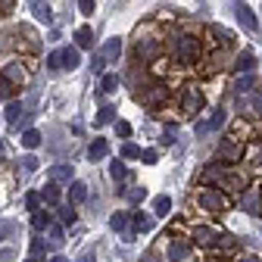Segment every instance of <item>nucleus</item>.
<instances>
[{"label": "nucleus", "instance_id": "nucleus-19", "mask_svg": "<svg viewBox=\"0 0 262 262\" xmlns=\"http://www.w3.org/2000/svg\"><path fill=\"white\" fill-rule=\"evenodd\" d=\"M225 116H228L225 110H215L209 122H200V125H196V131H200V135H209V131H215V128H222V122H225Z\"/></svg>", "mask_w": 262, "mask_h": 262}, {"label": "nucleus", "instance_id": "nucleus-42", "mask_svg": "<svg viewBox=\"0 0 262 262\" xmlns=\"http://www.w3.org/2000/svg\"><path fill=\"white\" fill-rule=\"evenodd\" d=\"M91 69H94L97 75H100V72L106 69V56H103V53H94V62H91Z\"/></svg>", "mask_w": 262, "mask_h": 262}, {"label": "nucleus", "instance_id": "nucleus-57", "mask_svg": "<svg viewBox=\"0 0 262 262\" xmlns=\"http://www.w3.org/2000/svg\"><path fill=\"white\" fill-rule=\"evenodd\" d=\"M25 262H38V259H35V256H31V259H25Z\"/></svg>", "mask_w": 262, "mask_h": 262}, {"label": "nucleus", "instance_id": "nucleus-31", "mask_svg": "<svg viewBox=\"0 0 262 262\" xmlns=\"http://www.w3.org/2000/svg\"><path fill=\"white\" fill-rule=\"evenodd\" d=\"M13 81L7 78V75H0V103H10V97H13Z\"/></svg>", "mask_w": 262, "mask_h": 262}, {"label": "nucleus", "instance_id": "nucleus-24", "mask_svg": "<svg viewBox=\"0 0 262 262\" xmlns=\"http://www.w3.org/2000/svg\"><path fill=\"white\" fill-rule=\"evenodd\" d=\"M128 225H131V212H122V209H119V212L110 215V228H113V231H125Z\"/></svg>", "mask_w": 262, "mask_h": 262}, {"label": "nucleus", "instance_id": "nucleus-51", "mask_svg": "<svg viewBox=\"0 0 262 262\" xmlns=\"http://www.w3.org/2000/svg\"><path fill=\"white\" fill-rule=\"evenodd\" d=\"M10 231H13V225H4V222H0V241H4Z\"/></svg>", "mask_w": 262, "mask_h": 262}, {"label": "nucleus", "instance_id": "nucleus-11", "mask_svg": "<svg viewBox=\"0 0 262 262\" xmlns=\"http://www.w3.org/2000/svg\"><path fill=\"white\" fill-rule=\"evenodd\" d=\"M241 206H244L250 215L262 219V190H244V200H241Z\"/></svg>", "mask_w": 262, "mask_h": 262}, {"label": "nucleus", "instance_id": "nucleus-49", "mask_svg": "<svg viewBox=\"0 0 262 262\" xmlns=\"http://www.w3.org/2000/svg\"><path fill=\"white\" fill-rule=\"evenodd\" d=\"M234 262H259V256H253V253H241Z\"/></svg>", "mask_w": 262, "mask_h": 262}, {"label": "nucleus", "instance_id": "nucleus-17", "mask_svg": "<svg viewBox=\"0 0 262 262\" xmlns=\"http://www.w3.org/2000/svg\"><path fill=\"white\" fill-rule=\"evenodd\" d=\"M219 187H225L228 193H241V190H247V181L241 178V175H231V172H228L225 178H222V184Z\"/></svg>", "mask_w": 262, "mask_h": 262}, {"label": "nucleus", "instance_id": "nucleus-41", "mask_svg": "<svg viewBox=\"0 0 262 262\" xmlns=\"http://www.w3.org/2000/svg\"><path fill=\"white\" fill-rule=\"evenodd\" d=\"M144 196H147V190H144V187H131V190H128V200L135 203V206H138V203H144Z\"/></svg>", "mask_w": 262, "mask_h": 262}, {"label": "nucleus", "instance_id": "nucleus-50", "mask_svg": "<svg viewBox=\"0 0 262 262\" xmlns=\"http://www.w3.org/2000/svg\"><path fill=\"white\" fill-rule=\"evenodd\" d=\"M247 88H253V78H241V81H237V91H241V94H244Z\"/></svg>", "mask_w": 262, "mask_h": 262}, {"label": "nucleus", "instance_id": "nucleus-22", "mask_svg": "<svg viewBox=\"0 0 262 262\" xmlns=\"http://www.w3.org/2000/svg\"><path fill=\"white\" fill-rule=\"evenodd\" d=\"M88 200V184L84 181H72L69 184V203H84Z\"/></svg>", "mask_w": 262, "mask_h": 262}, {"label": "nucleus", "instance_id": "nucleus-56", "mask_svg": "<svg viewBox=\"0 0 262 262\" xmlns=\"http://www.w3.org/2000/svg\"><path fill=\"white\" fill-rule=\"evenodd\" d=\"M0 153H4V138H0Z\"/></svg>", "mask_w": 262, "mask_h": 262}, {"label": "nucleus", "instance_id": "nucleus-47", "mask_svg": "<svg viewBox=\"0 0 262 262\" xmlns=\"http://www.w3.org/2000/svg\"><path fill=\"white\" fill-rule=\"evenodd\" d=\"M141 159H144V162H156V159H159V153H156V150H144V153H141Z\"/></svg>", "mask_w": 262, "mask_h": 262}, {"label": "nucleus", "instance_id": "nucleus-33", "mask_svg": "<svg viewBox=\"0 0 262 262\" xmlns=\"http://www.w3.org/2000/svg\"><path fill=\"white\" fill-rule=\"evenodd\" d=\"M234 247H237V241H234L231 234H219V241H215V250H219V253H231Z\"/></svg>", "mask_w": 262, "mask_h": 262}, {"label": "nucleus", "instance_id": "nucleus-1", "mask_svg": "<svg viewBox=\"0 0 262 262\" xmlns=\"http://www.w3.org/2000/svg\"><path fill=\"white\" fill-rule=\"evenodd\" d=\"M203 56V38L200 35H178L175 44H172V59L181 66V69H190V66H196Z\"/></svg>", "mask_w": 262, "mask_h": 262}, {"label": "nucleus", "instance_id": "nucleus-35", "mask_svg": "<svg viewBox=\"0 0 262 262\" xmlns=\"http://www.w3.org/2000/svg\"><path fill=\"white\" fill-rule=\"evenodd\" d=\"M169 209H172V200H169V196H156V200H153V212H156V215H169Z\"/></svg>", "mask_w": 262, "mask_h": 262}, {"label": "nucleus", "instance_id": "nucleus-29", "mask_svg": "<svg viewBox=\"0 0 262 262\" xmlns=\"http://www.w3.org/2000/svg\"><path fill=\"white\" fill-rule=\"evenodd\" d=\"M253 66H256V56L253 53H241L237 62H234V72H241V75L244 72H253Z\"/></svg>", "mask_w": 262, "mask_h": 262}, {"label": "nucleus", "instance_id": "nucleus-6", "mask_svg": "<svg viewBox=\"0 0 262 262\" xmlns=\"http://www.w3.org/2000/svg\"><path fill=\"white\" fill-rule=\"evenodd\" d=\"M219 156L225 159V162H241L244 156H247V150H244V141L241 138H225L222 144H219Z\"/></svg>", "mask_w": 262, "mask_h": 262}, {"label": "nucleus", "instance_id": "nucleus-7", "mask_svg": "<svg viewBox=\"0 0 262 262\" xmlns=\"http://www.w3.org/2000/svg\"><path fill=\"white\" fill-rule=\"evenodd\" d=\"M203 38H206V44L212 47V50H222V47H228L234 38H231V31H225V28H219V25H206L203 28Z\"/></svg>", "mask_w": 262, "mask_h": 262}, {"label": "nucleus", "instance_id": "nucleus-9", "mask_svg": "<svg viewBox=\"0 0 262 262\" xmlns=\"http://www.w3.org/2000/svg\"><path fill=\"white\" fill-rule=\"evenodd\" d=\"M190 241L187 237H172L169 241V250H166V256H169V262H187V256H190Z\"/></svg>", "mask_w": 262, "mask_h": 262}, {"label": "nucleus", "instance_id": "nucleus-25", "mask_svg": "<svg viewBox=\"0 0 262 262\" xmlns=\"http://www.w3.org/2000/svg\"><path fill=\"white\" fill-rule=\"evenodd\" d=\"M22 147H25V150H38V147H41V131H35V128L22 131Z\"/></svg>", "mask_w": 262, "mask_h": 262}, {"label": "nucleus", "instance_id": "nucleus-14", "mask_svg": "<svg viewBox=\"0 0 262 262\" xmlns=\"http://www.w3.org/2000/svg\"><path fill=\"white\" fill-rule=\"evenodd\" d=\"M153 219L147 212H131V228H135V234H150L153 231Z\"/></svg>", "mask_w": 262, "mask_h": 262}, {"label": "nucleus", "instance_id": "nucleus-15", "mask_svg": "<svg viewBox=\"0 0 262 262\" xmlns=\"http://www.w3.org/2000/svg\"><path fill=\"white\" fill-rule=\"evenodd\" d=\"M31 13H35V19H38V22H44V25H50V22H53V10H50L47 0H31Z\"/></svg>", "mask_w": 262, "mask_h": 262}, {"label": "nucleus", "instance_id": "nucleus-53", "mask_svg": "<svg viewBox=\"0 0 262 262\" xmlns=\"http://www.w3.org/2000/svg\"><path fill=\"white\" fill-rule=\"evenodd\" d=\"M10 7H13V0H0V13H7Z\"/></svg>", "mask_w": 262, "mask_h": 262}, {"label": "nucleus", "instance_id": "nucleus-46", "mask_svg": "<svg viewBox=\"0 0 262 262\" xmlns=\"http://www.w3.org/2000/svg\"><path fill=\"white\" fill-rule=\"evenodd\" d=\"M253 110L262 116V91H256V94H253Z\"/></svg>", "mask_w": 262, "mask_h": 262}, {"label": "nucleus", "instance_id": "nucleus-18", "mask_svg": "<svg viewBox=\"0 0 262 262\" xmlns=\"http://www.w3.org/2000/svg\"><path fill=\"white\" fill-rule=\"evenodd\" d=\"M100 53L106 56V62H116V59L122 56V38H110V41L100 47Z\"/></svg>", "mask_w": 262, "mask_h": 262}, {"label": "nucleus", "instance_id": "nucleus-43", "mask_svg": "<svg viewBox=\"0 0 262 262\" xmlns=\"http://www.w3.org/2000/svg\"><path fill=\"white\" fill-rule=\"evenodd\" d=\"M47 253V247H44V241L41 237H35V241H31V256H35V259H41Z\"/></svg>", "mask_w": 262, "mask_h": 262}, {"label": "nucleus", "instance_id": "nucleus-34", "mask_svg": "<svg viewBox=\"0 0 262 262\" xmlns=\"http://www.w3.org/2000/svg\"><path fill=\"white\" fill-rule=\"evenodd\" d=\"M47 237H50V244H53V247H59V244L66 241V231H62V225H50V228H47Z\"/></svg>", "mask_w": 262, "mask_h": 262}, {"label": "nucleus", "instance_id": "nucleus-44", "mask_svg": "<svg viewBox=\"0 0 262 262\" xmlns=\"http://www.w3.org/2000/svg\"><path fill=\"white\" fill-rule=\"evenodd\" d=\"M113 125H116V135L119 138H131V125L128 122H113Z\"/></svg>", "mask_w": 262, "mask_h": 262}, {"label": "nucleus", "instance_id": "nucleus-26", "mask_svg": "<svg viewBox=\"0 0 262 262\" xmlns=\"http://www.w3.org/2000/svg\"><path fill=\"white\" fill-rule=\"evenodd\" d=\"M75 41H78L81 50H91V47H94V31H91L88 25H81V28L75 31Z\"/></svg>", "mask_w": 262, "mask_h": 262}, {"label": "nucleus", "instance_id": "nucleus-40", "mask_svg": "<svg viewBox=\"0 0 262 262\" xmlns=\"http://www.w3.org/2000/svg\"><path fill=\"white\" fill-rule=\"evenodd\" d=\"M119 88V75H103V81H100V94H113Z\"/></svg>", "mask_w": 262, "mask_h": 262}, {"label": "nucleus", "instance_id": "nucleus-52", "mask_svg": "<svg viewBox=\"0 0 262 262\" xmlns=\"http://www.w3.org/2000/svg\"><path fill=\"white\" fill-rule=\"evenodd\" d=\"M13 256H16V253H13V250H0V259H4V262H10V259H13Z\"/></svg>", "mask_w": 262, "mask_h": 262}, {"label": "nucleus", "instance_id": "nucleus-39", "mask_svg": "<svg viewBox=\"0 0 262 262\" xmlns=\"http://www.w3.org/2000/svg\"><path fill=\"white\" fill-rule=\"evenodd\" d=\"M47 69H50V72H56V69H66V66H62V50H53V53L47 56Z\"/></svg>", "mask_w": 262, "mask_h": 262}, {"label": "nucleus", "instance_id": "nucleus-16", "mask_svg": "<svg viewBox=\"0 0 262 262\" xmlns=\"http://www.w3.org/2000/svg\"><path fill=\"white\" fill-rule=\"evenodd\" d=\"M50 181H56V184H72V166H66V162L53 166L50 169Z\"/></svg>", "mask_w": 262, "mask_h": 262}, {"label": "nucleus", "instance_id": "nucleus-23", "mask_svg": "<svg viewBox=\"0 0 262 262\" xmlns=\"http://www.w3.org/2000/svg\"><path fill=\"white\" fill-rule=\"evenodd\" d=\"M113 122H116V106H110V103H106V106H100V110H97V116H94V125H100V128H103V125H113Z\"/></svg>", "mask_w": 262, "mask_h": 262}, {"label": "nucleus", "instance_id": "nucleus-27", "mask_svg": "<svg viewBox=\"0 0 262 262\" xmlns=\"http://www.w3.org/2000/svg\"><path fill=\"white\" fill-rule=\"evenodd\" d=\"M4 116H7V122H10V125L16 128V125H19V116H25V110H22V103H19V100H10V103H7V113H4Z\"/></svg>", "mask_w": 262, "mask_h": 262}, {"label": "nucleus", "instance_id": "nucleus-37", "mask_svg": "<svg viewBox=\"0 0 262 262\" xmlns=\"http://www.w3.org/2000/svg\"><path fill=\"white\" fill-rule=\"evenodd\" d=\"M110 175H113L116 181H122V178L128 175V169H125V162H122V156H119V159H113V166H110Z\"/></svg>", "mask_w": 262, "mask_h": 262}, {"label": "nucleus", "instance_id": "nucleus-54", "mask_svg": "<svg viewBox=\"0 0 262 262\" xmlns=\"http://www.w3.org/2000/svg\"><path fill=\"white\" fill-rule=\"evenodd\" d=\"M78 262H94V256H91V253H84V256H81Z\"/></svg>", "mask_w": 262, "mask_h": 262}, {"label": "nucleus", "instance_id": "nucleus-20", "mask_svg": "<svg viewBox=\"0 0 262 262\" xmlns=\"http://www.w3.org/2000/svg\"><path fill=\"white\" fill-rule=\"evenodd\" d=\"M53 225V215L47 209H38V212H31V228L35 231H47V228Z\"/></svg>", "mask_w": 262, "mask_h": 262}, {"label": "nucleus", "instance_id": "nucleus-48", "mask_svg": "<svg viewBox=\"0 0 262 262\" xmlns=\"http://www.w3.org/2000/svg\"><path fill=\"white\" fill-rule=\"evenodd\" d=\"M22 166H25V172H35V169H38V159H35V156H28Z\"/></svg>", "mask_w": 262, "mask_h": 262}, {"label": "nucleus", "instance_id": "nucleus-10", "mask_svg": "<svg viewBox=\"0 0 262 262\" xmlns=\"http://www.w3.org/2000/svg\"><path fill=\"white\" fill-rule=\"evenodd\" d=\"M234 16H237V22H241L247 31H256V28H259V19L253 16V10L244 4V0H234Z\"/></svg>", "mask_w": 262, "mask_h": 262}, {"label": "nucleus", "instance_id": "nucleus-55", "mask_svg": "<svg viewBox=\"0 0 262 262\" xmlns=\"http://www.w3.org/2000/svg\"><path fill=\"white\" fill-rule=\"evenodd\" d=\"M50 262H69V259H66V256H53Z\"/></svg>", "mask_w": 262, "mask_h": 262}, {"label": "nucleus", "instance_id": "nucleus-28", "mask_svg": "<svg viewBox=\"0 0 262 262\" xmlns=\"http://www.w3.org/2000/svg\"><path fill=\"white\" fill-rule=\"evenodd\" d=\"M78 62H81L78 47H62V66H66V69H75Z\"/></svg>", "mask_w": 262, "mask_h": 262}, {"label": "nucleus", "instance_id": "nucleus-36", "mask_svg": "<svg viewBox=\"0 0 262 262\" xmlns=\"http://www.w3.org/2000/svg\"><path fill=\"white\" fill-rule=\"evenodd\" d=\"M122 159H141V147L131 144V141H125L122 144Z\"/></svg>", "mask_w": 262, "mask_h": 262}, {"label": "nucleus", "instance_id": "nucleus-3", "mask_svg": "<svg viewBox=\"0 0 262 262\" xmlns=\"http://www.w3.org/2000/svg\"><path fill=\"white\" fill-rule=\"evenodd\" d=\"M203 106H206L203 91L196 88V84H187V88L181 91V116L193 119V116H200V113H203Z\"/></svg>", "mask_w": 262, "mask_h": 262}, {"label": "nucleus", "instance_id": "nucleus-8", "mask_svg": "<svg viewBox=\"0 0 262 262\" xmlns=\"http://www.w3.org/2000/svg\"><path fill=\"white\" fill-rule=\"evenodd\" d=\"M225 175H228L225 159H222V162H209V166L200 172V184H203V187H215V184H222Z\"/></svg>", "mask_w": 262, "mask_h": 262}, {"label": "nucleus", "instance_id": "nucleus-13", "mask_svg": "<svg viewBox=\"0 0 262 262\" xmlns=\"http://www.w3.org/2000/svg\"><path fill=\"white\" fill-rule=\"evenodd\" d=\"M193 241L200 244V247H215L219 231H212V228H206V225H196V228H193Z\"/></svg>", "mask_w": 262, "mask_h": 262}, {"label": "nucleus", "instance_id": "nucleus-30", "mask_svg": "<svg viewBox=\"0 0 262 262\" xmlns=\"http://www.w3.org/2000/svg\"><path fill=\"white\" fill-rule=\"evenodd\" d=\"M106 153H110V144H106V141H100V138H97V141L88 147V156H91V159H103Z\"/></svg>", "mask_w": 262, "mask_h": 262}, {"label": "nucleus", "instance_id": "nucleus-45", "mask_svg": "<svg viewBox=\"0 0 262 262\" xmlns=\"http://www.w3.org/2000/svg\"><path fill=\"white\" fill-rule=\"evenodd\" d=\"M78 10H81L84 16H91V13H94V0H78Z\"/></svg>", "mask_w": 262, "mask_h": 262}, {"label": "nucleus", "instance_id": "nucleus-4", "mask_svg": "<svg viewBox=\"0 0 262 262\" xmlns=\"http://www.w3.org/2000/svg\"><path fill=\"white\" fill-rule=\"evenodd\" d=\"M135 56H138V62H156L159 56H162V41L159 38H153V35H141L138 41H135Z\"/></svg>", "mask_w": 262, "mask_h": 262}, {"label": "nucleus", "instance_id": "nucleus-32", "mask_svg": "<svg viewBox=\"0 0 262 262\" xmlns=\"http://www.w3.org/2000/svg\"><path fill=\"white\" fill-rule=\"evenodd\" d=\"M56 215H59V222H62V225H75V219H78V215H75V203L59 206V212H56Z\"/></svg>", "mask_w": 262, "mask_h": 262}, {"label": "nucleus", "instance_id": "nucleus-5", "mask_svg": "<svg viewBox=\"0 0 262 262\" xmlns=\"http://www.w3.org/2000/svg\"><path fill=\"white\" fill-rule=\"evenodd\" d=\"M169 97H172V91L166 88V84H150V88H144V94H141V100L150 106V110H162V106H166L169 103Z\"/></svg>", "mask_w": 262, "mask_h": 262}, {"label": "nucleus", "instance_id": "nucleus-2", "mask_svg": "<svg viewBox=\"0 0 262 262\" xmlns=\"http://www.w3.org/2000/svg\"><path fill=\"white\" fill-rule=\"evenodd\" d=\"M196 203H200L206 212H228L234 206V200H231V193H228L225 187H203L200 190V196H196Z\"/></svg>", "mask_w": 262, "mask_h": 262}, {"label": "nucleus", "instance_id": "nucleus-21", "mask_svg": "<svg viewBox=\"0 0 262 262\" xmlns=\"http://www.w3.org/2000/svg\"><path fill=\"white\" fill-rule=\"evenodd\" d=\"M41 200H44L47 206H56V203H59V184H56V181H50V184L41 187Z\"/></svg>", "mask_w": 262, "mask_h": 262}, {"label": "nucleus", "instance_id": "nucleus-38", "mask_svg": "<svg viewBox=\"0 0 262 262\" xmlns=\"http://www.w3.org/2000/svg\"><path fill=\"white\" fill-rule=\"evenodd\" d=\"M41 203H44V200H41V190H38V193H35V190L25 193V206H28V212H38Z\"/></svg>", "mask_w": 262, "mask_h": 262}, {"label": "nucleus", "instance_id": "nucleus-12", "mask_svg": "<svg viewBox=\"0 0 262 262\" xmlns=\"http://www.w3.org/2000/svg\"><path fill=\"white\" fill-rule=\"evenodd\" d=\"M0 75H7V78L16 84V88L28 81V72L22 69V62H7V66H4V72H0Z\"/></svg>", "mask_w": 262, "mask_h": 262}]
</instances>
